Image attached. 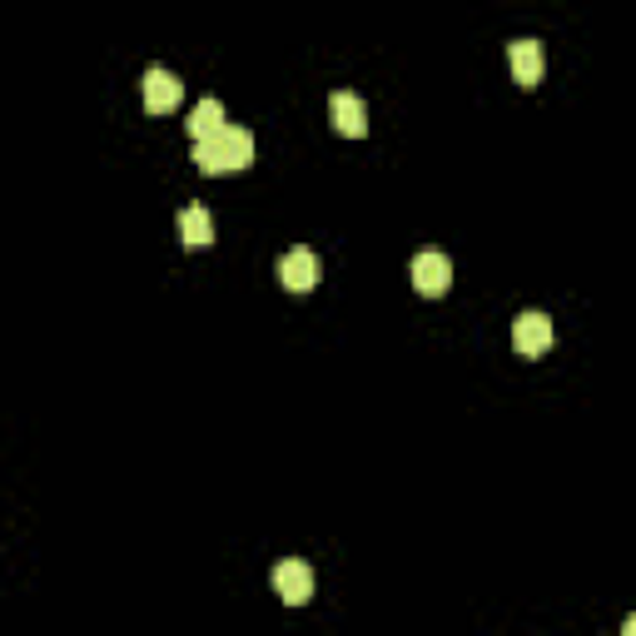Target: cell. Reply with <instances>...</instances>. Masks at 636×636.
<instances>
[{"instance_id": "cell-1", "label": "cell", "mask_w": 636, "mask_h": 636, "mask_svg": "<svg viewBox=\"0 0 636 636\" xmlns=\"http://www.w3.org/2000/svg\"><path fill=\"white\" fill-rule=\"evenodd\" d=\"M195 165L205 175H229V169H249L254 165V135L244 125H225L209 140H195Z\"/></svg>"}, {"instance_id": "cell-2", "label": "cell", "mask_w": 636, "mask_h": 636, "mask_svg": "<svg viewBox=\"0 0 636 636\" xmlns=\"http://www.w3.org/2000/svg\"><path fill=\"white\" fill-rule=\"evenodd\" d=\"M318 279H324V264H318V254L304 249V244H294L279 259V284L289 294H309V289H318Z\"/></svg>"}, {"instance_id": "cell-3", "label": "cell", "mask_w": 636, "mask_h": 636, "mask_svg": "<svg viewBox=\"0 0 636 636\" xmlns=\"http://www.w3.org/2000/svg\"><path fill=\"white\" fill-rule=\"evenodd\" d=\"M507 66H513V80L523 85V90L543 85V70H547V50H543V40H533V36L507 40Z\"/></svg>"}, {"instance_id": "cell-4", "label": "cell", "mask_w": 636, "mask_h": 636, "mask_svg": "<svg viewBox=\"0 0 636 636\" xmlns=\"http://www.w3.org/2000/svg\"><path fill=\"white\" fill-rule=\"evenodd\" d=\"M413 289L428 294V299H438V294L453 289V259L438 249H423L418 259H413Z\"/></svg>"}, {"instance_id": "cell-5", "label": "cell", "mask_w": 636, "mask_h": 636, "mask_svg": "<svg viewBox=\"0 0 636 636\" xmlns=\"http://www.w3.org/2000/svg\"><path fill=\"white\" fill-rule=\"evenodd\" d=\"M269 582H274V592H279L284 607H304V602L314 597V572H309V562H299V557L279 562Z\"/></svg>"}, {"instance_id": "cell-6", "label": "cell", "mask_w": 636, "mask_h": 636, "mask_svg": "<svg viewBox=\"0 0 636 636\" xmlns=\"http://www.w3.org/2000/svg\"><path fill=\"white\" fill-rule=\"evenodd\" d=\"M553 338H557V328H553V318L547 314H523L513 324V344H517V354L523 358H543L547 348H553Z\"/></svg>"}, {"instance_id": "cell-7", "label": "cell", "mask_w": 636, "mask_h": 636, "mask_svg": "<svg viewBox=\"0 0 636 636\" xmlns=\"http://www.w3.org/2000/svg\"><path fill=\"white\" fill-rule=\"evenodd\" d=\"M179 100H185V85H179L175 70H165V66L145 70V110H150V115H169Z\"/></svg>"}, {"instance_id": "cell-8", "label": "cell", "mask_w": 636, "mask_h": 636, "mask_svg": "<svg viewBox=\"0 0 636 636\" xmlns=\"http://www.w3.org/2000/svg\"><path fill=\"white\" fill-rule=\"evenodd\" d=\"M328 115H334V130L348 135V140H364L368 135V105L358 100L354 90H338L334 100H328Z\"/></svg>"}, {"instance_id": "cell-9", "label": "cell", "mask_w": 636, "mask_h": 636, "mask_svg": "<svg viewBox=\"0 0 636 636\" xmlns=\"http://www.w3.org/2000/svg\"><path fill=\"white\" fill-rule=\"evenodd\" d=\"M179 239H185L189 249H209V244H215V215H209L205 205H189L185 215H179Z\"/></svg>"}, {"instance_id": "cell-10", "label": "cell", "mask_w": 636, "mask_h": 636, "mask_svg": "<svg viewBox=\"0 0 636 636\" xmlns=\"http://www.w3.org/2000/svg\"><path fill=\"white\" fill-rule=\"evenodd\" d=\"M189 140H209V135L225 130V105L219 100H199L195 110H189Z\"/></svg>"}, {"instance_id": "cell-11", "label": "cell", "mask_w": 636, "mask_h": 636, "mask_svg": "<svg viewBox=\"0 0 636 636\" xmlns=\"http://www.w3.org/2000/svg\"><path fill=\"white\" fill-rule=\"evenodd\" d=\"M622 632H627V636H636V617H627V622H622Z\"/></svg>"}]
</instances>
